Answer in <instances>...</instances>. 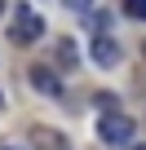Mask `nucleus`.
I'll return each instance as SVG.
<instances>
[{"label": "nucleus", "mask_w": 146, "mask_h": 150, "mask_svg": "<svg viewBox=\"0 0 146 150\" xmlns=\"http://www.w3.org/2000/svg\"><path fill=\"white\" fill-rule=\"evenodd\" d=\"M0 9H5V0H0Z\"/></svg>", "instance_id": "obj_12"}, {"label": "nucleus", "mask_w": 146, "mask_h": 150, "mask_svg": "<svg viewBox=\"0 0 146 150\" xmlns=\"http://www.w3.org/2000/svg\"><path fill=\"white\" fill-rule=\"evenodd\" d=\"M98 132H102V141L106 146H133V119L128 115H102V124H98Z\"/></svg>", "instance_id": "obj_2"}, {"label": "nucleus", "mask_w": 146, "mask_h": 150, "mask_svg": "<svg viewBox=\"0 0 146 150\" xmlns=\"http://www.w3.org/2000/svg\"><path fill=\"white\" fill-rule=\"evenodd\" d=\"M124 13L133 22H146V0H124Z\"/></svg>", "instance_id": "obj_7"}, {"label": "nucleus", "mask_w": 146, "mask_h": 150, "mask_svg": "<svg viewBox=\"0 0 146 150\" xmlns=\"http://www.w3.org/2000/svg\"><path fill=\"white\" fill-rule=\"evenodd\" d=\"M0 150H22V146H0Z\"/></svg>", "instance_id": "obj_11"}, {"label": "nucleus", "mask_w": 146, "mask_h": 150, "mask_svg": "<svg viewBox=\"0 0 146 150\" xmlns=\"http://www.w3.org/2000/svg\"><path fill=\"white\" fill-rule=\"evenodd\" d=\"M128 150H146V146H142V141H133V146H128Z\"/></svg>", "instance_id": "obj_10"}, {"label": "nucleus", "mask_w": 146, "mask_h": 150, "mask_svg": "<svg viewBox=\"0 0 146 150\" xmlns=\"http://www.w3.org/2000/svg\"><path fill=\"white\" fill-rule=\"evenodd\" d=\"M0 106H5V97H0Z\"/></svg>", "instance_id": "obj_13"}, {"label": "nucleus", "mask_w": 146, "mask_h": 150, "mask_svg": "<svg viewBox=\"0 0 146 150\" xmlns=\"http://www.w3.org/2000/svg\"><path fill=\"white\" fill-rule=\"evenodd\" d=\"M93 62H98V66H115V62H120V44H115L111 35H98V40H93Z\"/></svg>", "instance_id": "obj_4"}, {"label": "nucleus", "mask_w": 146, "mask_h": 150, "mask_svg": "<svg viewBox=\"0 0 146 150\" xmlns=\"http://www.w3.org/2000/svg\"><path fill=\"white\" fill-rule=\"evenodd\" d=\"M89 27H93L98 35H106V27H111V18H106L102 9H93V13H89Z\"/></svg>", "instance_id": "obj_8"}, {"label": "nucleus", "mask_w": 146, "mask_h": 150, "mask_svg": "<svg viewBox=\"0 0 146 150\" xmlns=\"http://www.w3.org/2000/svg\"><path fill=\"white\" fill-rule=\"evenodd\" d=\"M31 84L44 93V97H58L62 93V84H58V75L49 71V66H31Z\"/></svg>", "instance_id": "obj_5"}, {"label": "nucleus", "mask_w": 146, "mask_h": 150, "mask_svg": "<svg viewBox=\"0 0 146 150\" xmlns=\"http://www.w3.org/2000/svg\"><path fill=\"white\" fill-rule=\"evenodd\" d=\"M31 150H71V146H66V137L53 132V128H31Z\"/></svg>", "instance_id": "obj_3"}, {"label": "nucleus", "mask_w": 146, "mask_h": 150, "mask_svg": "<svg viewBox=\"0 0 146 150\" xmlns=\"http://www.w3.org/2000/svg\"><path fill=\"white\" fill-rule=\"evenodd\" d=\"M75 62H80V57H75V44H71V40H58V66H66V71H71Z\"/></svg>", "instance_id": "obj_6"}, {"label": "nucleus", "mask_w": 146, "mask_h": 150, "mask_svg": "<svg viewBox=\"0 0 146 150\" xmlns=\"http://www.w3.org/2000/svg\"><path fill=\"white\" fill-rule=\"evenodd\" d=\"M66 9H75V13H93V0H62Z\"/></svg>", "instance_id": "obj_9"}, {"label": "nucleus", "mask_w": 146, "mask_h": 150, "mask_svg": "<svg viewBox=\"0 0 146 150\" xmlns=\"http://www.w3.org/2000/svg\"><path fill=\"white\" fill-rule=\"evenodd\" d=\"M44 35V18L36 13V9H18V18H14V27H9V40L14 44H36Z\"/></svg>", "instance_id": "obj_1"}]
</instances>
